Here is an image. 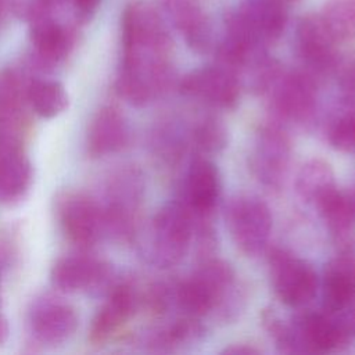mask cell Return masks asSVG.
I'll return each mask as SVG.
<instances>
[{
	"label": "cell",
	"instance_id": "83f0119b",
	"mask_svg": "<svg viewBox=\"0 0 355 355\" xmlns=\"http://www.w3.org/2000/svg\"><path fill=\"white\" fill-rule=\"evenodd\" d=\"M319 14L338 42L355 39V0H330Z\"/></svg>",
	"mask_w": 355,
	"mask_h": 355
},
{
	"label": "cell",
	"instance_id": "ba28073f",
	"mask_svg": "<svg viewBox=\"0 0 355 355\" xmlns=\"http://www.w3.org/2000/svg\"><path fill=\"white\" fill-rule=\"evenodd\" d=\"M291 140L282 125L268 122L259 126L250 155L254 176L269 189H279L288 172Z\"/></svg>",
	"mask_w": 355,
	"mask_h": 355
},
{
	"label": "cell",
	"instance_id": "cb8c5ba5",
	"mask_svg": "<svg viewBox=\"0 0 355 355\" xmlns=\"http://www.w3.org/2000/svg\"><path fill=\"white\" fill-rule=\"evenodd\" d=\"M26 87L12 69L0 72V140H15L21 122V110Z\"/></svg>",
	"mask_w": 355,
	"mask_h": 355
},
{
	"label": "cell",
	"instance_id": "836d02e7",
	"mask_svg": "<svg viewBox=\"0 0 355 355\" xmlns=\"http://www.w3.org/2000/svg\"><path fill=\"white\" fill-rule=\"evenodd\" d=\"M223 354H232V355H257L261 351L258 348H255L254 345L250 344H232L229 347H226L223 351Z\"/></svg>",
	"mask_w": 355,
	"mask_h": 355
},
{
	"label": "cell",
	"instance_id": "484cf974",
	"mask_svg": "<svg viewBox=\"0 0 355 355\" xmlns=\"http://www.w3.org/2000/svg\"><path fill=\"white\" fill-rule=\"evenodd\" d=\"M26 100L40 118H54L64 112L69 98L65 87L57 80L35 79L26 87Z\"/></svg>",
	"mask_w": 355,
	"mask_h": 355
},
{
	"label": "cell",
	"instance_id": "4316f807",
	"mask_svg": "<svg viewBox=\"0 0 355 355\" xmlns=\"http://www.w3.org/2000/svg\"><path fill=\"white\" fill-rule=\"evenodd\" d=\"M189 140L198 153L215 154L227 146L229 132L222 119L208 114L193 122L189 130Z\"/></svg>",
	"mask_w": 355,
	"mask_h": 355
},
{
	"label": "cell",
	"instance_id": "9a60e30c",
	"mask_svg": "<svg viewBox=\"0 0 355 355\" xmlns=\"http://www.w3.org/2000/svg\"><path fill=\"white\" fill-rule=\"evenodd\" d=\"M79 324L76 309L54 297H43L33 302L29 326L33 337L43 344H61L69 340Z\"/></svg>",
	"mask_w": 355,
	"mask_h": 355
},
{
	"label": "cell",
	"instance_id": "5bb4252c",
	"mask_svg": "<svg viewBox=\"0 0 355 355\" xmlns=\"http://www.w3.org/2000/svg\"><path fill=\"white\" fill-rule=\"evenodd\" d=\"M220 197V176L215 164L197 155L191 159L183 182V193L179 198L193 215L194 222L212 219L216 202Z\"/></svg>",
	"mask_w": 355,
	"mask_h": 355
},
{
	"label": "cell",
	"instance_id": "44dd1931",
	"mask_svg": "<svg viewBox=\"0 0 355 355\" xmlns=\"http://www.w3.org/2000/svg\"><path fill=\"white\" fill-rule=\"evenodd\" d=\"M32 183V165L18 141L0 140V201L21 200Z\"/></svg>",
	"mask_w": 355,
	"mask_h": 355
},
{
	"label": "cell",
	"instance_id": "f546056e",
	"mask_svg": "<svg viewBox=\"0 0 355 355\" xmlns=\"http://www.w3.org/2000/svg\"><path fill=\"white\" fill-rule=\"evenodd\" d=\"M262 324L282 354H300L295 333L291 323L282 320L273 311L262 312Z\"/></svg>",
	"mask_w": 355,
	"mask_h": 355
},
{
	"label": "cell",
	"instance_id": "9c48e42d",
	"mask_svg": "<svg viewBox=\"0 0 355 355\" xmlns=\"http://www.w3.org/2000/svg\"><path fill=\"white\" fill-rule=\"evenodd\" d=\"M295 50L305 71L316 79L333 73L338 60V40L320 14L304 15L295 26Z\"/></svg>",
	"mask_w": 355,
	"mask_h": 355
},
{
	"label": "cell",
	"instance_id": "4fadbf2b",
	"mask_svg": "<svg viewBox=\"0 0 355 355\" xmlns=\"http://www.w3.org/2000/svg\"><path fill=\"white\" fill-rule=\"evenodd\" d=\"M112 268L100 259L86 255H71L60 258L51 268L50 279L54 287L64 293H76L82 290L107 293L112 284Z\"/></svg>",
	"mask_w": 355,
	"mask_h": 355
},
{
	"label": "cell",
	"instance_id": "8992f818",
	"mask_svg": "<svg viewBox=\"0 0 355 355\" xmlns=\"http://www.w3.org/2000/svg\"><path fill=\"white\" fill-rule=\"evenodd\" d=\"M268 263L272 288L283 304L301 308L313 300L319 279L308 261L287 250L275 248L269 254Z\"/></svg>",
	"mask_w": 355,
	"mask_h": 355
},
{
	"label": "cell",
	"instance_id": "52a82bcc",
	"mask_svg": "<svg viewBox=\"0 0 355 355\" xmlns=\"http://www.w3.org/2000/svg\"><path fill=\"white\" fill-rule=\"evenodd\" d=\"M143 190L141 173L135 168H125L111 179L103 207L105 232L122 240L135 234Z\"/></svg>",
	"mask_w": 355,
	"mask_h": 355
},
{
	"label": "cell",
	"instance_id": "7402d4cb",
	"mask_svg": "<svg viewBox=\"0 0 355 355\" xmlns=\"http://www.w3.org/2000/svg\"><path fill=\"white\" fill-rule=\"evenodd\" d=\"M29 39L37 58L50 65L64 60L73 44L72 33L49 15L31 21Z\"/></svg>",
	"mask_w": 355,
	"mask_h": 355
},
{
	"label": "cell",
	"instance_id": "7a4b0ae2",
	"mask_svg": "<svg viewBox=\"0 0 355 355\" xmlns=\"http://www.w3.org/2000/svg\"><path fill=\"white\" fill-rule=\"evenodd\" d=\"M244 291L230 263L207 258L186 279L173 283V308L180 315L202 319H234L244 305Z\"/></svg>",
	"mask_w": 355,
	"mask_h": 355
},
{
	"label": "cell",
	"instance_id": "d6a6232c",
	"mask_svg": "<svg viewBox=\"0 0 355 355\" xmlns=\"http://www.w3.org/2000/svg\"><path fill=\"white\" fill-rule=\"evenodd\" d=\"M103 0H72L75 15L80 22L90 21L97 12Z\"/></svg>",
	"mask_w": 355,
	"mask_h": 355
},
{
	"label": "cell",
	"instance_id": "d6986e66",
	"mask_svg": "<svg viewBox=\"0 0 355 355\" xmlns=\"http://www.w3.org/2000/svg\"><path fill=\"white\" fill-rule=\"evenodd\" d=\"M164 10L190 49L197 53L212 49V25L197 0H164Z\"/></svg>",
	"mask_w": 355,
	"mask_h": 355
},
{
	"label": "cell",
	"instance_id": "277c9868",
	"mask_svg": "<svg viewBox=\"0 0 355 355\" xmlns=\"http://www.w3.org/2000/svg\"><path fill=\"white\" fill-rule=\"evenodd\" d=\"M276 119L304 125L318 108V79L305 69L279 68L263 93Z\"/></svg>",
	"mask_w": 355,
	"mask_h": 355
},
{
	"label": "cell",
	"instance_id": "7c38bea8",
	"mask_svg": "<svg viewBox=\"0 0 355 355\" xmlns=\"http://www.w3.org/2000/svg\"><path fill=\"white\" fill-rule=\"evenodd\" d=\"M287 8L275 0H240L226 18L266 47L283 35L288 19Z\"/></svg>",
	"mask_w": 355,
	"mask_h": 355
},
{
	"label": "cell",
	"instance_id": "ac0fdd59",
	"mask_svg": "<svg viewBox=\"0 0 355 355\" xmlns=\"http://www.w3.org/2000/svg\"><path fill=\"white\" fill-rule=\"evenodd\" d=\"M136 290L128 283L115 284L108 291V298L93 318L89 341L103 344L115 334L136 312L139 305Z\"/></svg>",
	"mask_w": 355,
	"mask_h": 355
},
{
	"label": "cell",
	"instance_id": "e0dca14e",
	"mask_svg": "<svg viewBox=\"0 0 355 355\" xmlns=\"http://www.w3.org/2000/svg\"><path fill=\"white\" fill-rule=\"evenodd\" d=\"M291 324L300 354L333 352L348 345L333 316L326 311H304L293 318Z\"/></svg>",
	"mask_w": 355,
	"mask_h": 355
},
{
	"label": "cell",
	"instance_id": "e575fe53",
	"mask_svg": "<svg viewBox=\"0 0 355 355\" xmlns=\"http://www.w3.org/2000/svg\"><path fill=\"white\" fill-rule=\"evenodd\" d=\"M8 331H10V327H8L7 319L0 313V344H3L7 340Z\"/></svg>",
	"mask_w": 355,
	"mask_h": 355
},
{
	"label": "cell",
	"instance_id": "74e56055",
	"mask_svg": "<svg viewBox=\"0 0 355 355\" xmlns=\"http://www.w3.org/2000/svg\"><path fill=\"white\" fill-rule=\"evenodd\" d=\"M6 6H7V1L6 0H0V18L3 17V14L6 11Z\"/></svg>",
	"mask_w": 355,
	"mask_h": 355
},
{
	"label": "cell",
	"instance_id": "603a6c76",
	"mask_svg": "<svg viewBox=\"0 0 355 355\" xmlns=\"http://www.w3.org/2000/svg\"><path fill=\"white\" fill-rule=\"evenodd\" d=\"M315 205L338 241L349 237L355 227V190H344L336 186Z\"/></svg>",
	"mask_w": 355,
	"mask_h": 355
},
{
	"label": "cell",
	"instance_id": "5b68a950",
	"mask_svg": "<svg viewBox=\"0 0 355 355\" xmlns=\"http://www.w3.org/2000/svg\"><path fill=\"white\" fill-rule=\"evenodd\" d=\"M225 219L236 247L247 257L261 255L269 243L272 214L257 196L239 194L226 204Z\"/></svg>",
	"mask_w": 355,
	"mask_h": 355
},
{
	"label": "cell",
	"instance_id": "d590c367",
	"mask_svg": "<svg viewBox=\"0 0 355 355\" xmlns=\"http://www.w3.org/2000/svg\"><path fill=\"white\" fill-rule=\"evenodd\" d=\"M33 1H36L39 6H42L43 8H46V10H49V8H51L53 6H55V4H60V3H62L64 0H33Z\"/></svg>",
	"mask_w": 355,
	"mask_h": 355
},
{
	"label": "cell",
	"instance_id": "8fae6325",
	"mask_svg": "<svg viewBox=\"0 0 355 355\" xmlns=\"http://www.w3.org/2000/svg\"><path fill=\"white\" fill-rule=\"evenodd\" d=\"M61 227L80 248L94 245L105 232L103 207L82 193H65L58 201Z\"/></svg>",
	"mask_w": 355,
	"mask_h": 355
},
{
	"label": "cell",
	"instance_id": "8d00e7d4",
	"mask_svg": "<svg viewBox=\"0 0 355 355\" xmlns=\"http://www.w3.org/2000/svg\"><path fill=\"white\" fill-rule=\"evenodd\" d=\"M275 1H277V3H280V4H283V6H286V7H290L291 4H295V3H298L300 0H275Z\"/></svg>",
	"mask_w": 355,
	"mask_h": 355
},
{
	"label": "cell",
	"instance_id": "1f68e13d",
	"mask_svg": "<svg viewBox=\"0 0 355 355\" xmlns=\"http://www.w3.org/2000/svg\"><path fill=\"white\" fill-rule=\"evenodd\" d=\"M337 323L347 344L355 341V298L336 312H329Z\"/></svg>",
	"mask_w": 355,
	"mask_h": 355
},
{
	"label": "cell",
	"instance_id": "f1b7e54d",
	"mask_svg": "<svg viewBox=\"0 0 355 355\" xmlns=\"http://www.w3.org/2000/svg\"><path fill=\"white\" fill-rule=\"evenodd\" d=\"M329 143L340 151L355 153V107H345L327 129Z\"/></svg>",
	"mask_w": 355,
	"mask_h": 355
},
{
	"label": "cell",
	"instance_id": "30bf717a",
	"mask_svg": "<svg viewBox=\"0 0 355 355\" xmlns=\"http://www.w3.org/2000/svg\"><path fill=\"white\" fill-rule=\"evenodd\" d=\"M179 90L207 105L232 110L240 98V78L219 64L208 65L186 73L179 82Z\"/></svg>",
	"mask_w": 355,
	"mask_h": 355
},
{
	"label": "cell",
	"instance_id": "2e32d148",
	"mask_svg": "<svg viewBox=\"0 0 355 355\" xmlns=\"http://www.w3.org/2000/svg\"><path fill=\"white\" fill-rule=\"evenodd\" d=\"M323 272V311L336 312L355 298V239L340 241Z\"/></svg>",
	"mask_w": 355,
	"mask_h": 355
},
{
	"label": "cell",
	"instance_id": "4dcf8cb0",
	"mask_svg": "<svg viewBox=\"0 0 355 355\" xmlns=\"http://www.w3.org/2000/svg\"><path fill=\"white\" fill-rule=\"evenodd\" d=\"M345 107H355V50L340 54L333 69Z\"/></svg>",
	"mask_w": 355,
	"mask_h": 355
},
{
	"label": "cell",
	"instance_id": "6da1fadb",
	"mask_svg": "<svg viewBox=\"0 0 355 355\" xmlns=\"http://www.w3.org/2000/svg\"><path fill=\"white\" fill-rule=\"evenodd\" d=\"M172 42L159 14L148 4L132 3L122 14V67L118 94L135 107L162 96L172 85Z\"/></svg>",
	"mask_w": 355,
	"mask_h": 355
},
{
	"label": "cell",
	"instance_id": "ffe728a7",
	"mask_svg": "<svg viewBox=\"0 0 355 355\" xmlns=\"http://www.w3.org/2000/svg\"><path fill=\"white\" fill-rule=\"evenodd\" d=\"M129 126L123 114L114 105L101 107L93 116L87 130V153L103 157L121 151L129 143Z\"/></svg>",
	"mask_w": 355,
	"mask_h": 355
},
{
	"label": "cell",
	"instance_id": "d4e9b609",
	"mask_svg": "<svg viewBox=\"0 0 355 355\" xmlns=\"http://www.w3.org/2000/svg\"><path fill=\"white\" fill-rule=\"evenodd\" d=\"M334 187V172L330 164L320 158L308 159L297 172L295 190L306 202L316 204Z\"/></svg>",
	"mask_w": 355,
	"mask_h": 355
},
{
	"label": "cell",
	"instance_id": "3957f363",
	"mask_svg": "<svg viewBox=\"0 0 355 355\" xmlns=\"http://www.w3.org/2000/svg\"><path fill=\"white\" fill-rule=\"evenodd\" d=\"M194 219L180 200L165 204L153 218L146 243L147 258L159 268L179 263L190 248Z\"/></svg>",
	"mask_w": 355,
	"mask_h": 355
}]
</instances>
